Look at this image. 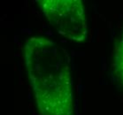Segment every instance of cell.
Listing matches in <instances>:
<instances>
[{
    "mask_svg": "<svg viewBox=\"0 0 123 115\" xmlns=\"http://www.w3.org/2000/svg\"><path fill=\"white\" fill-rule=\"evenodd\" d=\"M113 67L115 73L119 78V81L123 86V33L115 48Z\"/></svg>",
    "mask_w": 123,
    "mask_h": 115,
    "instance_id": "3957f363",
    "label": "cell"
},
{
    "mask_svg": "<svg viewBox=\"0 0 123 115\" xmlns=\"http://www.w3.org/2000/svg\"><path fill=\"white\" fill-rule=\"evenodd\" d=\"M26 70L41 115H73L72 66L68 51L52 40L31 37L24 49Z\"/></svg>",
    "mask_w": 123,
    "mask_h": 115,
    "instance_id": "6da1fadb",
    "label": "cell"
},
{
    "mask_svg": "<svg viewBox=\"0 0 123 115\" xmlns=\"http://www.w3.org/2000/svg\"><path fill=\"white\" fill-rule=\"evenodd\" d=\"M40 6L48 21L59 35L74 42L85 40L86 12L81 0H43Z\"/></svg>",
    "mask_w": 123,
    "mask_h": 115,
    "instance_id": "7a4b0ae2",
    "label": "cell"
}]
</instances>
